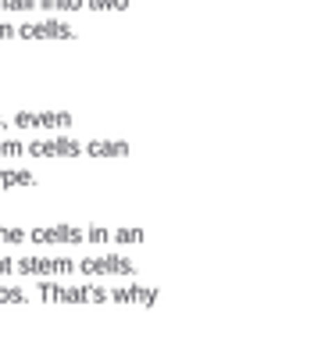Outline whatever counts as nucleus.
Masks as SVG:
<instances>
[{
  "instance_id": "obj_4",
  "label": "nucleus",
  "mask_w": 314,
  "mask_h": 357,
  "mask_svg": "<svg viewBox=\"0 0 314 357\" xmlns=\"http://www.w3.org/2000/svg\"><path fill=\"white\" fill-rule=\"evenodd\" d=\"M15 126L18 129H68L72 114L68 111H18Z\"/></svg>"
},
{
  "instance_id": "obj_15",
  "label": "nucleus",
  "mask_w": 314,
  "mask_h": 357,
  "mask_svg": "<svg viewBox=\"0 0 314 357\" xmlns=\"http://www.w3.org/2000/svg\"><path fill=\"white\" fill-rule=\"evenodd\" d=\"M29 232L25 229H11V225H0V243H25Z\"/></svg>"
},
{
  "instance_id": "obj_11",
  "label": "nucleus",
  "mask_w": 314,
  "mask_h": 357,
  "mask_svg": "<svg viewBox=\"0 0 314 357\" xmlns=\"http://www.w3.org/2000/svg\"><path fill=\"white\" fill-rule=\"evenodd\" d=\"M36 175L29 168H0V190H18V186H33Z\"/></svg>"
},
{
  "instance_id": "obj_3",
  "label": "nucleus",
  "mask_w": 314,
  "mask_h": 357,
  "mask_svg": "<svg viewBox=\"0 0 314 357\" xmlns=\"http://www.w3.org/2000/svg\"><path fill=\"white\" fill-rule=\"evenodd\" d=\"M29 158H79L82 154V143L72 136H40L25 146Z\"/></svg>"
},
{
  "instance_id": "obj_8",
  "label": "nucleus",
  "mask_w": 314,
  "mask_h": 357,
  "mask_svg": "<svg viewBox=\"0 0 314 357\" xmlns=\"http://www.w3.org/2000/svg\"><path fill=\"white\" fill-rule=\"evenodd\" d=\"M29 240L47 247V243H82L86 232L75 229V225H43V229H33L29 232Z\"/></svg>"
},
{
  "instance_id": "obj_12",
  "label": "nucleus",
  "mask_w": 314,
  "mask_h": 357,
  "mask_svg": "<svg viewBox=\"0 0 314 357\" xmlns=\"http://www.w3.org/2000/svg\"><path fill=\"white\" fill-rule=\"evenodd\" d=\"M36 4H43L50 11H82L86 0H36Z\"/></svg>"
},
{
  "instance_id": "obj_14",
  "label": "nucleus",
  "mask_w": 314,
  "mask_h": 357,
  "mask_svg": "<svg viewBox=\"0 0 314 357\" xmlns=\"http://www.w3.org/2000/svg\"><path fill=\"white\" fill-rule=\"evenodd\" d=\"M86 8H93V11H125L129 0H86Z\"/></svg>"
},
{
  "instance_id": "obj_2",
  "label": "nucleus",
  "mask_w": 314,
  "mask_h": 357,
  "mask_svg": "<svg viewBox=\"0 0 314 357\" xmlns=\"http://www.w3.org/2000/svg\"><path fill=\"white\" fill-rule=\"evenodd\" d=\"M75 272H82V275H125V279H132L136 275V261L122 257V254H104V257H86L82 264H75Z\"/></svg>"
},
{
  "instance_id": "obj_16",
  "label": "nucleus",
  "mask_w": 314,
  "mask_h": 357,
  "mask_svg": "<svg viewBox=\"0 0 314 357\" xmlns=\"http://www.w3.org/2000/svg\"><path fill=\"white\" fill-rule=\"evenodd\" d=\"M25 143L22 139H0V158H22Z\"/></svg>"
},
{
  "instance_id": "obj_13",
  "label": "nucleus",
  "mask_w": 314,
  "mask_h": 357,
  "mask_svg": "<svg viewBox=\"0 0 314 357\" xmlns=\"http://www.w3.org/2000/svg\"><path fill=\"white\" fill-rule=\"evenodd\" d=\"M29 293L18 289V286H0V304H25Z\"/></svg>"
},
{
  "instance_id": "obj_1",
  "label": "nucleus",
  "mask_w": 314,
  "mask_h": 357,
  "mask_svg": "<svg viewBox=\"0 0 314 357\" xmlns=\"http://www.w3.org/2000/svg\"><path fill=\"white\" fill-rule=\"evenodd\" d=\"M40 301L47 304H107V289L104 286H61V282H40L36 286Z\"/></svg>"
},
{
  "instance_id": "obj_17",
  "label": "nucleus",
  "mask_w": 314,
  "mask_h": 357,
  "mask_svg": "<svg viewBox=\"0 0 314 357\" xmlns=\"http://www.w3.org/2000/svg\"><path fill=\"white\" fill-rule=\"evenodd\" d=\"M0 8L4 11H33L36 0H0Z\"/></svg>"
},
{
  "instance_id": "obj_18",
  "label": "nucleus",
  "mask_w": 314,
  "mask_h": 357,
  "mask_svg": "<svg viewBox=\"0 0 314 357\" xmlns=\"http://www.w3.org/2000/svg\"><path fill=\"white\" fill-rule=\"evenodd\" d=\"M11 272H15V261L0 254V275H11Z\"/></svg>"
},
{
  "instance_id": "obj_10",
  "label": "nucleus",
  "mask_w": 314,
  "mask_h": 357,
  "mask_svg": "<svg viewBox=\"0 0 314 357\" xmlns=\"http://www.w3.org/2000/svg\"><path fill=\"white\" fill-rule=\"evenodd\" d=\"M90 158H125L129 154V143H122V139H90L82 146Z\"/></svg>"
},
{
  "instance_id": "obj_9",
  "label": "nucleus",
  "mask_w": 314,
  "mask_h": 357,
  "mask_svg": "<svg viewBox=\"0 0 314 357\" xmlns=\"http://www.w3.org/2000/svg\"><path fill=\"white\" fill-rule=\"evenodd\" d=\"M86 240L90 243H143V229H86Z\"/></svg>"
},
{
  "instance_id": "obj_7",
  "label": "nucleus",
  "mask_w": 314,
  "mask_h": 357,
  "mask_svg": "<svg viewBox=\"0 0 314 357\" xmlns=\"http://www.w3.org/2000/svg\"><path fill=\"white\" fill-rule=\"evenodd\" d=\"M157 296H161L157 286H139V282H132V286H118V289H107V301H111V304L154 307V304H157Z\"/></svg>"
},
{
  "instance_id": "obj_5",
  "label": "nucleus",
  "mask_w": 314,
  "mask_h": 357,
  "mask_svg": "<svg viewBox=\"0 0 314 357\" xmlns=\"http://www.w3.org/2000/svg\"><path fill=\"white\" fill-rule=\"evenodd\" d=\"M15 268L22 275H72L75 261H68V257H22Z\"/></svg>"
},
{
  "instance_id": "obj_6",
  "label": "nucleus",
  "mask_w": 314,
  "mask_h": 357,
  "mask_svg": "<svg viewBox=\"0 0 314 357\" xmlns=\"http://www.w3.org/2000/svg\"><path fill=\"white\" fill-rule=\"evenodd\" d=\"M15 33L25 40H75V29L68 22H54V18L50 22H25Z\"/></svg>"
},
{
  "instance_id": "obj_19",
  "label": "nucleus",
  "mask_w": 314,
  "mask_h": 357,
  "mask_svg": "<svg viewBox=\"0 0 314 357\" xmlns=\"http://www.w3.org/2000/svg\"><path fill=\"white\" fill-rule=\"evenodd\" d=\"M15 36V25L11 22H0V40H11Z\"/></svg>"
},
{
  "instance_id": "obj_20",
  "label": "nucleus",
  "mask_w": 314,
  "mask_h": 357,
  "mask_svg": "<svg viewBox=\"0 0 314 357\" xmlns=\"http://www.w3.org/2000/svg\"><path fill=\"white\" fill-rule=\"evenodd\" d=\"M4 129H8V122H4V118H0V132H4Z\"/></svg>"
}]
</instances>
